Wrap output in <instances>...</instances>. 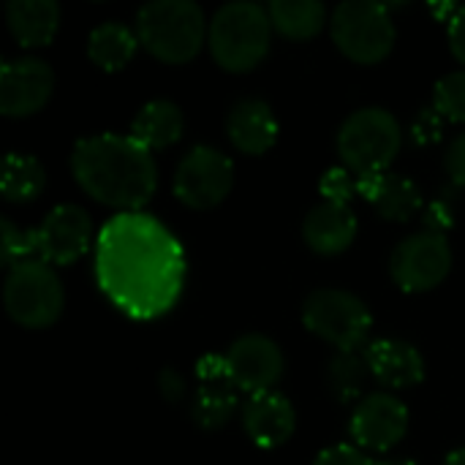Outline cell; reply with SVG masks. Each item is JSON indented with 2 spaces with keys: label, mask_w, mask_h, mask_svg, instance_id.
<instances>
[{
  "label": "cell",
  "mask_w": 465,
  "mask_h": 465,
  "mask_svg": "<svg viewBox=\"0 0 465 465\" xmlns=\"http://www.w3.org/2000/svg\"><path fill=\"white\" fill-rule=\"evenodd\" d=\"M452 270V245L447 234L436 232H417L401 240L390 256V272L398 289L409 294L430 292Z\"/></svg>",
  "instance_id": "cell-10"
},
{
  "label": "cell",
  "mask_w": 465,
  "mask_h": 465,
  "mask_svg": "<svg viewBox=\"0 0 465 465\" xmlns=\"http://www.w3.org/2000/svg\"><path fill=\"white\" fill-rule=\"evenodd\" d=\"M234 185L232 158L213 144H193L174 169V196L191 210L218 207Z\"/></svg>",
  "instance_id": "cell-9"
},
{
  "label": "cell",
  "mask_w": 465,
  "mask_h": 465,
  "mask_svg": "<svg viewBox=\"0 0 465 465\" xmlns=\"http://www.w3.org/2000/svg\"><path fill=\"white\" fill-rule=\"evenodd\" d=\"M452 226V207L447 202H433L428 207V218H425V232H436L444 234Z\"/></svg>",
  "instance_id": "cell-34"
},
{
  "label": "cell",
  "mask_w": 465,
  "mask_h": 465,
  "mask_svg": "<svg viewBox=\"0 0 465 465\" xmlns=\"http://www.w3.org/2000/svg\"><path fill=\"white\" fill-rule=\"evenodd\" d=\"M371 368L365 351H335L327 362V387L338 403H360L365 398V384Z\"/></svg>",
  "instance_id": "cell-25"
},
{
  "label": "cell",
  "mask_w": 465,
  "mask_h": 465,
  "mask_svg": "<svg viewBox=\"0 0 465 465\" xmlns=\"http://www.w3.org/2000/svg\"><path fill=\"white\" fill-rule=\"evenodd\" d=\"M183 131H185V114L169 98L147 101L131 120V136L150 153L172 147L174 142H180Z\"/></svg>",
  "instance_id": "cell-21"
},
{
  "label": "cell",
  "mask_w": 465,
  "mask_h": 465,
  "mask_svg": "<svg viewBox=\"0 0 465 465\" xmlns=\"http://www.w3.org/2000/svg\"><path fill=\"white\" fill-rule=\"evenodd\" d=\"M139 44L161 63H188L207 44L210 19L193 0H150L136 11Z\"/></svg>",
  "instance_id": "cell-3"
},
{
  "label": "cell",
  "mask_w": 465,
  "mask_h": 465,
  "mask_svg": "<svg viewBox=\"0 0 465 465\" xmlns=\"http://www.w3.org/2000/svg\"><path fill=\"white\" fill-rule=\"evenodd\" d=\"M319 191L324 196V202H338V204H349L354 199V193H360L357 185V174L346 166H332L324 172Z\"/></svg>",
  "instance_id": "cell-29"
},
{
  "label": "cell",
  "mask_w": 465,
  "mask_h": 465,
  "mask_svg": "<svg viewBox=\"0 0 465 465\" xmlns=\"http://www.w3.org/2000/svg\"><path fill=\"white\" fill-rule=\"evenodd\" d=\"M330 35L349 60L373 65L392 52L398 30L384 3L343 0L330 16Z\"/></svg>",
  "instance_id": "cell-7"
},
{
  "label": "cell",
  "mask_w": 465,
  "mask_h": 465,
  "mask_svg": "<svg viewBox=\"0 0 465 465\" xmlns=\"http://www.w3.org/2000/svg\"><path fill=\"white\" fill-rule=\"evenodd\" d=\"M180 240L147 213H120L95 240V278L101 292L134 319L169 313L185 286Z\"/></svg>",
  "instance_id": "cell-1"
},
{
  "label": "cell",
  "mask_w": 465,
  "mask_h": 465,
  "mask_svg": "<svg viewBox=\"0 0 465 465\" xmlns=\"http://www.w3.org/2000/svg\"><path fill=\"white\" fill-rule=\"evenodd\" d=\"M450 49L465 65V5L455 8V16L450 19Z\"/></svg>",
  "instance_id": "cell-35"
},
{
  "label": "cell",
  "mask_w": 465,
  "mask_h": 465,
  "mask_svg": "<svg viewBox=\"0 0 465 465\" xmlns=\"http://www.w3.org/2000/svg\"><path fill=\"white\" fill-rule=\"evenodd\" d=\"M158 390H161V395H163L169 403H180V401L185 398V392H188V384H185V379L180 376V371L163 368V371L158 373Z\"/></svg>",
  "instance_id": "cell-33"
},
{
  "label": "cell",
  "mask_w": 465,
  "mask_h": 465,
  "mask_svg": "<svg viewBox=\"0 0 465 465\" xmlns=\"http://www.w3.org/2000/svg\"><path fill=\"white\" fill-rule=\"evenodd\" d=\"M71 172L79 188L95 202L139 213L158 188V166L147 147L131 134H93L74 144Z\"/></svg>",
  "instance_id": "cell-2"
},
{
  "label": "cell",
  "mask_w": 465,
  "mask_h": 465,
  "mask_svg": "<svg viewBox=\"0 0 465 465\" xmlns=\"http://www.w3.org/2000/svg\"><path fill=\"white\" fill-rule=\"evenodd\" d=\"M278 117L264 98H240L226 114L229 142L245 155H264L278 142Z\"/></svg>",
  "instance_id": "cell-18"
},
{
  "label": "cell",
  "mask_w": 465,
  "mask_h": 465,
  "mask_svg": "<svg viewBox=\"0 0 465 465\" xmlns=\"http://www.w3.org/2000/svg\"><path fill=\"white\" fill-rule=\"evenodd\" d=\"M360 223L351 204L338 202H319L302 223L305 245L319 256H338L351 248L357 240Z\"/></svg>",
  "instance_id": "cell-19"
},
{
  "label": "cell",
  "mask_w": 465,
  "mask_h": 465,
  "mask_svg": "<svg viewBox=\"0 0 465 465\" xmlns=\"http://www.w3.org/2000/svg\"><path fill=\"white\" fill-rule=\"evenodd\" d=\"M444 465H465V447H460V450H452V452L447 455Z\"/></svg>",
  "instance_id": "cell-36"
},
{
  "label": "cell",
  "mask_w": 465,
  "mask_h": 465,
  "mask_svg": "<svg viewBox=\"0 0 465 465\" xmlns=\"http://www.w3.org/2000/svg\"><path fill=\"white\" fill-rule=\"evenodd\" d=\"M5 25L16 44L46 46L60 27V5L54 0H11L5 5Z\"/></svg>",
  "instance_id": "cell-22"
},
{
  "label": "cell",
  "mask_w": 465,
  "mask_h": 465,
  "mask_svg": "<svg viewBox=\"0 0 465 465\" xmlns=\"http://www.w3.org/2000/svg\"><path fill=\"white\" fill-rule=\"evenodd\" d=\"M223 357H226V368H229L234 387L245 392L248 398L272 392L286 371L283 349L262 332L240 335L237 341H232Z\"/></svg>",
  "instance_id": "cell-11"
},
{
  "label": "cell",
  "mask_w": 465,
  "mask_h": 465,
  "mask_svg": "<svg viewBox=\"0 0 465 465\" xmlns=\"http://www.w3.org/2000/svg\"><path fill=\"white\" fill-rule=\"evenodd\" d=\"M0 251H3V264L5 270L22 264V262H30V259H38V251H35V232L33 229H22L16 226L11 218H3L0 221Z\"/></svg>",
  "instance_id": "cell-28"
},
{
  "label": "cell",
  "mask_w": 465,
  "mask_h": 465,
  "mask_svg": "<svg viewBox=\"0 0 465 465\" xmlns=\"http://www.w3.org/2000/svg\"><path fill=\"white\" fill-rule=\"evenodd\" d=\"M444 117L436 106H425L420 109V114L411 120V142L420 147H430L444 136Z\"/></svg>",
  "instance_id": "cell-30"
},
{
  "label": "cell",
  "mask_w": 465,
  "mask_h": 465,
  "mask_svg": "<svg viewBox=\"0 0 465 465\" xmlns=\"http://www.w3.org/2000/svg\"><path fill=\"white\" fill-rule=\"evenodd\" d=\"M139 46L142 44H139L136 30L117 19H106V22L95 25L87 35V57L101 71L125 68L134 60Z\"/></svg>",
  "instance_id": "cell-23"
},
{
  "label": "cell",
  "mask_w": 465,
  "mask_h": 465,
  "mask_svg": "<svg viewBox=\"0 0 465 465\" xmlns=\"http://www.w3.org/2000/svg\"><path fill=\"white\" fill-rule=\"evenodd\" d=\"M403 147V128L384 106H362L338 128V153L357 177L390 172Z\"/></svg>",
  "instance_id": "cell-5"
},
{
  "label": "cell",
  "mask_w": 465,
  "mask_h": 465,
  "mask_svg": "<svg viewBox=\"0 0 465 465\" xmlns=\"http://www.w3.org/2000/svg\"><path fill=\"white\" fill-rule=\"evenodd\" d=\"M267 11L272 30L292 41L313 38L327 25V8L322 0H272Z\"/></svg>",
  "instance_id": "cell-24"
},
{
  "label": "cell",
  "mask_w": 465,
  "mask_h": 465,
  "mask_svg": "<svg viewBox=\"0 0 465 465\" xmlns=\"http://www.w3.org/2000/svg\"><path fill=\"white\" fill-rule=\"evenodd\" d=\"M313 465H376L365 450L360 447H351V444H335V447H327L316 455Z\"/></svg>",
  "instance_id": "cell-31"
},
{
  "label": "cell",
  "mask_w": 465,
  "mask_h": 465,
  "mask_svg": "<svg viewBox=\"0 0 465 465\" xmlns=\"http://www.w3.org/2000/svg\"><path fill=\"white\" fill-rule=\"evenodd\" d=\"M33 232L38 259L46 264H74L87 253L93 240L90 215L79 204H57Z\"/></svg>",
  "instance_id": "cell-14"
},
{
  "label": "cell",
  "mask_w": 465,
  "mask_h": 465,
  "mask_svg": "<svg viewBox=\"0 0 465 465\" xmlns=\"http://www.w3.org/2000/svg\"><path fill=\"white\" fill-rule=\"evenodd\" d=\"M245 436L262 450L283 447L297 430V411L294 403L283 392H262L251 395L240 409Z\"/></svg>",
  "instance_id": "cell-16"
},
{
  "label": "cell",
  "mask_w": 465,
  "mask_h": 465,
  "mask_svg": "<svg viewBox=\"0 0 465 465\" xmlns=\"http://www.w3.org/2000/svg\"><path fill=\"white\" fill-rule=\"evenodd\" d=\"M357 185H360V193L373 204V210L384 221L406 223L422 207V191L406 174H398V172L365 174V177H357Z\"/></svg>",
  "instance_id": "cell-20"
},
{
  "label": "cell",
  "mask_w": 465,
  "mask_h": 465,
  "mask_svg": "<svg viewBox=\"0 0 465 465\" xmlns=\"http://www.w3.org/2000/svg\"><path fill=\"white\" fill-rule=\"evenodd\" d=\"M376 465H420L417 460H411V458H387V460H381V463Z\"/></svg>",
  "instance_id": "cell-37"
},
{
  "label": "cell",
  "mask_w": 465,
  "mask_h": 465,
  "mask_svg": "<svg viewBox=\"0 0 465 465\" xmlns=\"http://www.w3.org/2000/svg\"><path fill=\"white\" fill-rule=\"evenodd\" d=\"M54 93V71L46 60L22 54L0 65V112L5 117H30L46 106Z\"/></svg>",
  "instance_id": "cell-13"
},
{
  "label": "cell",
  "mask_w": 465,
  "mask_h": 465,
  "mask_svg": "<svg viewBox=\"0 0 465 465\" xmlns=\"http://www.w3.org/2000/svg\"><path fill=\"white\" fill-rule=\"evenodd\" d=\"M3 305L19 327L46 330L63 316L65 292L52 264L30 259L5 270Z\"/></svg>",
  "instance_id": "cell-6"
},
{
  "label": "cell",
  "mask_w": 465,
  "mask_h": 465,
  "mask_svg": "<svg viewBox=\"0 0 465 465\" xmlns=\"http://www.w3.org/2000/svg\"><path fill=\"white\" fill-rule=\"evenodd\" d=\"M409 430V406L392 392H368L351 411L349 433L360 450L390 452Z\"/></svg>",
  "instance_id": "cell-12"
},
{
  "label": "cell",
  "mask_w": 465,
  "mask_h": 465,
  "mask_svg": "<svg viewBox=\"0 0 465 465\" xmlns=\"http://www.w3.org/2000/svg\"><path fill=\"white\" fill-rule=\"evenodd\" d=\"M44 185H46V172L35 155L27 153L5 155L3 174H0V191L5 202H30L44 191Z\"/></svg>",
  "instance_id": "cell-26"
},
{
  "label": "cell",
  "mask_w": 465,
  "mask_h": 465,
  "mask_svg": "<svg viewBox=\"0 0 465 465\" xmlns=\"http://www.w3.org/2000/svg\"><path fill=\"white\" fill-rule=\"evenodd\" d=\"M302 324L338 351H360L368 346L373 316L357 294L335 286H322L305 297Z\"/></svg>",
  "instance_id": "cell-8"
},
{
  "label": "cell",
  "mask_w": 465,
  "mask_h": 465,
  "mask_svg": "<svg viewBox=\"0 0 465 465\" xmlns=\"http://www.w3.org/2000/svg\"><path fill=\"white\" fill-rule=\"evenodd\" d=\"M365 360L371 368V379L384 392H398L417 387L425 379V357L422 351L403 338H379L365 346Z\"/></svg>",
  "instance_id": "cell-17"
},
{
  "label": "cell",
  "mask_w": 465,
  "mask_h": 465,
  "mask_svg": "<svg viewBox=\"0 0 465 465\" xmlns=\"http://www.w3.org/2000/svg\"><path fill=\"white\" fill-rule=\"evenodd\" d=\"M272 33L267 5L253 0H232L213 14L207 46L223 71L245 74L267 57Z\"/></svg>",
  "instance_id": "cell-4"
},
{
  "label": "cell",
  "mask_w": 465,
  "mask_h": 465,
  "mask_svg": "<svg viewBox=\"0 0 465 465\" xmlns=\"http://www.w3.org/2000/svg\"><path fill=\"white\" fill-rule=\"evenodd\" d=\"M444 169H447L452 185L465 188V131L450 142V147L444 153Z\"/></svg>",
  "instance_id": "cell-32"
},
{
  "label": "cell",
  "mask_w": 465,
  "mask_h": 465,
  "mask_svg": "<svg viewBox=\"0 0 465 465\" xmlns=\"http://www.w3.org/2000/svg\"><path fill=\"white\" fill-rule=\"evenodd\" d=\"M433 106L444 120L465 123V68L444 74L433 87Z\"/></svg>",
  "instance_id": "cell-27"
},
{
  "label": "cell",
  "mask_w": 465,
  "mask_h": 465,
  "mask_svg": "<svg viewBox=\"0 0 465 465\" xmlns=\"http://www.w3.org/2000/svg\"><path fill=\"white\" fill-rule=\"evenodd\" d=\"M196 395H193V422L204 430L226 428L237 409H240V390L234 387L226 357L223 354H204L196 362Z\"/></svg>",
  "instance_id": "cell-15"
}]
</instances>
